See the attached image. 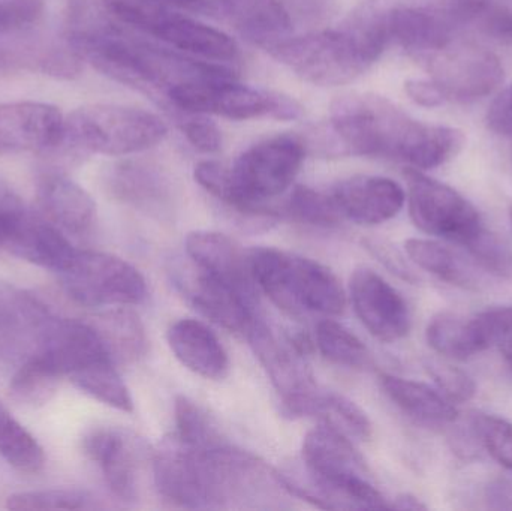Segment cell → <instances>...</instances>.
Wrapping results in <instances>:
<instances>
[{"label": "cell", "mask_w": 512, "mask_h": 511, "mask_svg": "<svg viewBox=\"0 0 512 511\" xmlns=\"http://www.w3.org/2000/svg\"><path fill=\"white\" fill-rule=\"evenodd\" d=\"M225 15H230L237 29L259 47L270 48L291 35V18L282 0H222Z\"/></svg>", "instance_id": "obj_28"}, {"label": "cell", "mask_w": 512, "mask_h": 511, "mask_svg": "<svg viewBox=\"0 0 512 511\" xmlns=\"http://www.w3.org/2000/svg\"><path fill=\"white\" fill-rule=\"evenodd\" d=\"M405 177L409 215L418 230L463 246L484 227L477 207L456 189L411 167Z\"/></svg>", "instance_id": "obj_11"}, {"label": "cell", "mask_w": 512, "mask_h": 511, "mask_svg": "<svg viewBox=\"0 0 512 511\" xmlns=\"http://www.w3.org/2000/svg\"><path fill=\"white\" fill-rule=\"evenodd\" d=\"M63 375L59 369L39 353L26 357L9 383V398L24 408L47 405L59 390Z\"/></svg>", "instance_id": "obj_30"}, {"label": "cell", "mask_w": 512, "mask_h": 511, "mask_svg": "<svg viewBox=\"0 0 512 511\" xmlns=\"http://www.w3.org/2000/svg\"><path fill=\"white\" fill-rule=\"evenodd\" d=\"M153 480L164 500L186 509H210L206 449L171 435L153 453Z\"/></svg>", "instance_id": "obj_14"}, {"label": "cell", "mask_w": 512, "mask_h": 511, "mask_svg": "<svg viewBox=\"0 0 512 511\" xmlns=\"http://www.w3.org/2000/svg\"><path fill=\"white\" fill-rule=\"evenodd\" d=\"M328 192L343 221L358 225L384 224L399 215L406 201L402 186L381 176L349 177Z\"/></svg>", "instance_id": "obj_20"}, {"label": "cell", "mask_w": 512, "mask_h": 511, "mask_svg": "<svg viewBox=\"0 0 512 511\" xmlns=\"http://www.w3.org/2000/svg\"><path fill=\"white\" fill-rule=\"evenodd\" d=\"M123 23L161 44L198 59L233 63L239 47L227 33L177 11L167 0H105Z\"/></svg>", "instance_id": "obj_8"}, {"label": "cell", "mask_w": 512, "mask_h": 511, "mask_svg": "<svg viewBox=\"0 0 512 511\" xmlns=\"http://www.w3.org/2000/svg\"><path fill=\"white\" fill-rule=\"evenodd\" d=\"M391 509L396 510H426V504L421 503L417 497L411 494H402L391 504Z\"/></svg>", "instance_id": "obj_50"}, {"label": "cell", "mask_w": 512, "mask_h": 511, "mask_svg": "<svg viewBox=\"0 0 512 511\" xmlns=\"http://www.w3.org/2000/svg\"><path fill=\"white\" fill-rule=\"evenodd\" d=\"M292 26H300L307 32L318 30L336 14L339 0H282Z\"/></svg>", "instance_id": "obj_43"}, {"label": "cell", "mask_w": 512, "mask_h": 511, "mask_svg": "<svg viewBox=\"0 0 512 511\" xmlns=\"http://www.w3.org/2000/svg\"><path fill=\"white\" fill-rule=\"evenodd\" d=\"M182 132L189 143L203 153H216L222 147V132L216 123L197 114V117H189L183 120Z\"/></svg>", "instance_id": "obj_44"}, {"label": "cell", "mask_w": 512, "mask_h": 511, "mask_svg": "<svg viewBox=\"0 0 512 511\" xmlns=\"http://www.w3.org/2000/svg\"><path fill=\"white\" fill-rule=\"evenodd\" d=\"M330 128L339 153L393 159L415 170L445 164L465 143L459 129L412 119L387 98L367 93L336 99Z\"/></svg>", "instance_id": "obj_2"}, {"label": "cell", "mask_w": 512, "mask_h": 511, "mask_svg": "<svg viewBox=\"0 0 512 511\" xmlns=\"http://www.w3.org/2000/svg\"><path fill=\"white\" fill-rule=\"evenodd\" d=\"M390 41V0H363L336 27L286 36L267 51L309 83L342 86L378 62Z\"/></svg>", "instance_id": "obj_3"}, {"label": "cell", "mask_w": 512, "mask_h": 511, "mask_svg": "<svg viewBox=\"0 0 512 511\" xmlns=\"http://www.w3.org/2000/svg\"><path fill=\"white\" fill-rule=\"evenodd\" d=\"M176 285L198 312L230 332L246 335L258 317L254 300L195 264L177 273Z\"/></svg>", "instance_id": "obj_18"}, {"label": "cell", "mask_w": 512, "mask_h": 511, "mask_svg": "<svg viewBox=\"0 0 512 511\" xmlns=\"http://www.w3.org/2000/svg\"><path fill=\"white\" fill-rule=\"evenodd\" d=\"M86 492L75 489H45V491L18 492L6 500V507L14 511L81 510L89 507Z\"/></svg>", "instance_id": "obj_40"}, {"label": "cell", "mask_w": 512, "mask_h": 511, "mask_svg": "<svg viewBox=\"0 0 512 511\" xmlns=\"http://www.w3.org/2000/svg\"><path fill=\"white\" fill-rule=\"evenodd\" d=\"M87 321L98 332L114 362H137L146 354V329L140 317L128 306H117Z\"/></svg>", "instance_id": "obj_29"}, {"label": "cell", "mask_w": 512, "mask_h": 511, "mask_svg": "<svg viewBox=\"0 0 512 511\" xmlns=\"http://www.w3.org/2000/svg\"><path fill=\"white\" fill-rule=\"evenodd\" d=\"M0 458L23 474H38L45 467V453L36 438L0 404Z\"/></svg>", "instance_id": "obj_33"}, {"label": "cell", "mask_w": 512, "mask_h": 511, "mask_svg": "<svg viewBox=\"0 0 512 511\" xmlns=\"http://www.w3.org/2000/svg\"><path fill=\"white\" fill-rule=\"evenodd\" d=\"M387 398L406 416L421 425L441 428L454 425L459 411L438 389L420 381L384 374L379 378Z\"/></svg>", "instance_id": "obj_26"}, {"label": "cell", "mask_w": 512, "mask_h": 511, "mask_svg": "<svg viewBox=\"0 0 512 511\" xmlns=\"http://www.w3.org/2000/svg\"><path fill=\"white\" fill-rule=\"evenodd\" d=\"M107 185L113 197L135 206H153L167 194L161 174L138 162H123L111 168Z\"/></svg>", "instance_id": "obj_31"}, {"label": "cell", "mask_w": 512, "mask_h": 511, "mask_svg": "<svg viewBox=\"0 0 512 511\" xmlns=\"http://www.w3.org/2000/svg\"><path fill=\"white\" fill-rule=\"evenodd\" d=\"M0 248L20 260L62 273L77 249L44 216H33L17 201L0 209Z\"/></svg>", "instance_id": "obj_13"}, {"label": "cell", "mask_w": 512, "mask_h": 511, "mask_svg": "<svg viewBox=\"0 0 512 511\" xmlns=\"http://www.w3.org/2000/svg\"><path fill=\"white\" fill-rule=\"evenodd\" d=\"M486 498L490 509L512 510V482L496 480L487 488Z\"/></svg>", "instance_id": "obj_47"}, {"label": "cell", "mask_w": 512, "mask_h": 511, "mask_svg": "<svg viewBox=\"0 0 512 511\" xmlns=\"http://www.w3.org/2000/svg\"><path fill=\"white\" fill-rule=\"evenodd\" d=\"M490 129L502 135H512V86L505 89L487 113Z\"/></svg>", "instance_id": "obj_45"}, {"label": "cell", "mask_w": 512, "mask_h": 511, "mask_svg": "<svg viewBox=\"0 0 512 511\" xmlns=\"http://www.w3.org/2000/svg\"><path fill=\"white\" fill-rule=\"evenodd\" d=\"M167 341L176 359L195 375L219 381L230 371V357L216 333L206 324L182 318L171 324Z\"/></svg>", "instance_id": "obj_23"}, {"label": "cell", "mask_w": 512, "mask_h": 511, "mask_svg": "<svg viewBox=\"0 0 512 511\" xmlns=\"http://www.w3.org/2000/svg\"><path fill=\"white\" fill-rule=\"evenodd\" d=\"M36 200L41 215L66 233L84 234L95 224V200L65 174L57 171L42 174Z\"/></svg>", "instance_id": "obj_22"}, {"label": "cell", "mask_w": 512, "mask_h": 511, "mask_svg": "<svg viewBox=\"0 0 512 511\" xmlns=\"http://www.w3.org/2000/svg\"><path fill=\"white\" fill-rule=\"evenodd\" d=\"M499 351H501L502 357H504L505 363H507L508 369L512 374V323L504 335H502L501 341L496 345Z\"/></svg>", "instance_id": "obj_51"}, {"label": "cell", "mask_w": 512, "mask_h": 511, "mask_svg": "<svg viewBox=\"0 0 512 511\" xmlns=\"http://www.w3.org/2000/svg\"><path fill=\"white\" fill-rule=\"evenodd\" d=\"M427 371L435 381L439 392L453 404H465V402L472 401L477 395V384H475L474 378L451 363L429 362Z\"/></svg>", "instance_id": "obj_41"}, {"label": "cell", "mask_w": 512, "mask_h": 511, "mask_svg": "<svg viewBox=\"0 0 512 511\" xmlns=\"http://www.w3.org/2000/svg\"><path fill=\"white\" fill-rule=\"evenodd\" d=\"M174 422V435L195 449H212L225 443L209 414L186 396H177L174 402Z\"/></svg>", "instance_id": "obj_36"}, {"label": "cell", "mask_w": 512, "mask_h": 511, "mask_svg": "<svg viewBox=\"0 0 512 511\" xmlns=\"http://www.w3.org/2000/svg\"><path fill=\"white\" fill-rule=\"evenodd\" d=\"M42 12V0H0V38L29 29Z\"/></svg>", "instance_id": "obj_42"}, {"label": "cell", "mask_w": 512, "mask_h": 511, "mask_svg": "<svg viewBox=\"0 0 512 511\" xmlns=\"http://www.w3.org/2000/svg\"><path fill=\"white\" fill-rule=\"evenodd\" d=\"M405 251L415 266L447 284L474 291L484 285L483 269L474 260L436 240H406Z\"/></svg>", "instance_id": "obj_27"}, {"label": "cell", "mask_w": 512, "mask_h": 511, "mask_svg": "<svg viewBox=\"0 0 512 511\" xmlns=\"http://www.w3.org/2000/svg\"><path fill=\"white\" fill-rule=\"evenodd\" d=\"M406 93L415 104L421 107L433 108L439 107L447 101L442 90L436 86L433 80H423V78H415V80L406 81Z\"/></svg>", "instance_id": "obj_46"}, {"label": "cell", "mask_w": 512, "mask_h": 511, "mask_svg": "<svg viewBox=\"0 0 512 511\" xmlns=\"http://www.w3.org/2000/svg\"><path fill=\"white\" fill-rule=\"evenodd\" d=\"M60 275L68 296L87 308L140 305L147 297L146 279L140 270L105 252L77 249Z\"/></svg>", "instance_id": "obj_10"}, {"label": "cell", "mask_w": 512, "mask_h": 511, "mask_svg": "<svg viewBox=\"0 0 512 511\" xmlns=\"http://www.w3.org/2000/svg\"><path fill=\"white\" fill-rule=\"evenodd\" d=\"M246 338L282 402L315 389L301 342L279 335L259 315L252 321Z\"/></svg>", "instance_id": "obj_17"}, {"label": "cell", "mask_w": 512, "mask_h": 511, "mask_svg": "<svg viewBox=\"0 0 512 511\" xmlns=\"http://www.w3.org/2000/svg\"><path fill=\"white\" fill-rule=\"evenodd\" d=\"M418 60L424 63L430 80L435 81L447 101H477L490 95L504 80V66L499 57L471 42L453 41Z\"/></svg>", "instance_id": "obj_12"}, {"label": "cell", "mask_w": 512, "mask_h": 511, "mask_svg": "<svg viewBox=\"0 0 512 511\" xmlns=\"http://www.w3.org/2000/svg\"><path fill=\"white\" fill-rule=\"evenodd\" d=\"M306 144L297 135L265 138L246 149L231 167L204 161L195 180L213 197L242 213H268L265 203L285 194L300 173Z\"/></svg>", "instance_id": "obj_5"}, {"label": "cell", "mask_w": 512, "mask_h": 511, "mask_svg": "<svg viewBox=\"0 0 512 511\" xmlns=\"http://www.w3.org/2000/svg\"><path fill=\"white\" fill-rule=\"evenodd\" d=\"M186 254L195 266L227 282L256 302V284L249 267L248 252L233 239L216 231H192L186 236Z\"/></svg>", "instance_id": "obj_21"}, {"label": "cell", "mask_w": 512, "mask_h": 511, "mask_svg": "<svg viewBox=\"0 0 512 511\" xmlns=\"http://www.w3.org/2000/svg\"><path fill=\"white\" fill-rule=\"evenodd\" d=\"M283 413L289 417H318L349 438L366 441L372 437V422L351 399L334 392L310 390L291 401L283 402Z\"/></svg>", "instance_id": "obj_25"}, {"label": "cell", "mask_w": 512, "mask_h": 511, "mask_svg": "<svg viewBox=\"0 0 512 511\" xmlns=\"http://www.w3.org/2000/svg\"><path fill=\"white\" fill-rule=\"evenodd\" d=\"M248 260L256 287L283 311L336 317L345 309L342 284L318 261L265 246L249 249Z\"/></svg>", "instance_id": "obj_6"}, {"label": "cell", "mask_w": 512, "mask_h": 511, "mask_svg": "<svg viewBox=\"0 0 512 511\" xmlns=\"http://www.w3.org/2000/svg\"><path fill=\"white\" fill-rule=\"evenodd\" d=\"M469 420L483 450L512 473V423L486 413H472Z\"/></svg>", "instance_id": "obj_39"}, {"label": "cell", "mask_w": 512, "mask_h": 511, "mask_svg": "<svg viewBox=\"0 0 512 511\" xmlns=\"http://www.w3.org/2000/svg\"><path fill=\"white\" fill-rule=\"evenodd\" d=\"M486 27L493 35L512 39V12L505 9H490L486 14Z\"/></svg>", "instance_id": "obj_48"}, {"label": "cell", "mask_w": 512, "mask_h": 511, "mask_svg": "<svg viewBox=\"0 0 512 511\" xmlns=\"http://www.w3.org/2000/svg\"><path fill=\"white\" fill-rule=\"evenodd\" d=\"M427 344L448 360L465 362L480 354L471 317L454 312H439L427 324Z\"/></svg>", "instance_id": "obj_32"}, {"label": "cell", "mask_w": 512, "mask_h": 511, "mask_svg": "<svg viewBox=\"0 0 512 511\" xmlns=\"http://www.w3.org/2000/svg\"><path fill=\"white\" fill-rule=\"evenodd\" d=\"M164 120L125 105H84L65 117L62 146L72 152L126 156L158 146L167 137Z\"/></svg>", "instance_id": "obj_7"}, {"label": "cell", "mask_w": 512, "mask_h": 511, "mask_svg": "<svg viewBox=\"0 0 512 511\" xmlns=\"http://www.w3.org/2000/svg\"><path fill=\"white\" fill-rule=\"evenodd\" d=\"M51 317L35 297L0 285V353L15 354L29 348L32 356Z\"/></svg>", "instance_id": "obj_24"}, {"label": "cell", "mask_w": 512, "mask_h": 511, "mask_svg": "<svg viewBox=\"0 0 512 511\" xmlns=\"http://www.w3.org/2000/svg\"><path fill=\"white\" fill-rule=\"evenodd\" d=\"M463 246L484 272L512 281V249L498 234L483 227Z\"/></svg>", "instance_id": "obj_38"}, {"label": "cell", "mask_w": 512, "mask_h": 511, "mask_svg": "<svg viewBox=\"0 0 512 511\" xmlns=\"http://www.w3.org/2000/svg\"><path fill=\"white\" fill-rule=\"evenodd\" d=\"M167 99L171 107L186 114H213L231 120H297L303 114V107L291 96L237 83L236 75L177 84L168 90Z\"/></svg>", "instance_id": "obj_9"}, {"label": "cell", "mask_w": 512, "mask_h": 511, "mask_svg": "<svg viewBox=\"0 0 512 511\" xmlns=\"http://www.w3.org/2000/svg\"><path fill=\"white\" fill-rule=\"evenodd\" d=\"M65 135V116L44 102L0 105V155L48 153L59 149Z\"/></svg>", "instance_id": "obj_16"}, {"label": "cell", "mask_w": 512, "mask_h": 511, "mask_svg": "<svg viewBox=\"0 0 512 511\" xmlns=\"http://www.w3.org/2000/svg\"><path fill=\"white\" fill-rule=\"evenodd\" d=\"M69 381L90 398L123 413L134 411V401L113 360H102L72 375Z\"/></svg>", "instance_id": "obj_34"}, {"label": "cell", "mask_w": 512, "mask_h": 511, "mask_svg": "<svg viewBox=\"0 0 512 511\" xmlns=\"http://www.w3.org/2000/svg\"><path fill=\"white\" fill-rule=\"evenodd\" d=\"M349 296L355 314L373 338L397 342L411 332L412 318L402 294L381 275L360 267L351 276Z\"/></svg>", "instance_id": "obj_15"}, {"label": "cell", "mask_w": 512, "mask_h": 511, "mask_svg": "<svg viewBox=\"0 0 512 511\" xmlns=\"http://www.w3.org/2000/svg\"><path fill=\"white\" fill-rule=\"evenodd\" d=\"M510 221H511V225H512V206L510 207Z\"/></svg>", "instance_id": "obj_52"}, {"label": "cell", "mask_w": 512, "mask_h": 511, "mask_svg": "<svg viewBox=\"0 0 512 511\" xmlns=\"http://www.w3.org/2000/svg\"><path fill=\"white\" fill-rule=\"evenodd\" d=\"M83 450L102 471L114 497L125 503L138 498L140 482V443L119 428L92 429L83 438Z\"/></svg>", "instance_id": "obj_19"}, {"label": "cell", "mask_w": 512, "mask_h": 511, "mask_svg": "<svg viewBox=\"0 0 512 511\" xmlns=\"http://www.w3.org/2000/svg\"><path fill=\"white\" fill-rule=\"evenodd\" d=\"M316 347L334 365L345 368H366L370 353L351 330L333 320H324L316 327Z\"/></svg>", "instance_id": "obj_35"}, {"label": "cell", "mask_w": 512, "mask_h": 511, "mask_svg": "<svg viewBox=\"0 0 512 511\" xmlns=\"http://www.w3.org/2000/svg\"><path fill=\"white\" fill-rule=\"evenodd\" d=\"M286 212L297 221L315 227H336L343 222L330 192L316 191L309 186H297L291 192Z\"/></svg>", "instance_id": "obj_37"}, {"label": "cell", "mask_w": 512, "mask_h": 511, "mask_svg": "<svg viewBox=\"0 0 512 511\" xmlns=\"http://www.w3.org/2000/svg\"><path fill=\"white\" fill-rule=\"evenodd\" d=\"M65 39L96 71L147 95L167 96L177 84L227 71L222 63L155 44L120 21L105 0H71L65 14Z\"/></svg>", "instance_id": "obj_1"}, {"label": "cell", "mask_w": 512, "mask_h": 511, "mask_svg": "<svg viewBox=\"0 0 512 511\" xmlns=\"http://www.w3.org/2000/svg\"><path fill=\"white\" fill-rule=\"evenodd\" d=\"M304 483L282 476L289 495L321 509L388 510L391 504L370 483L367 467L348 435L321 423L307 432L301 449Z\"/></svg>", "instance_id": "obj_4"}, {"label": "cell", "mask_w": 512, "mask_h": 511, "mask_svg": "<svg viewBox=\"0 0 512 511\" xmlns=\"http://www.w3.org/2000/svg\"><path fill=\"white\" fill-rule=\"evenodd\" d=\"M167 2L177 6V8L189 9V11L225 15L224 2L222 0H167Z\"/></svg>", "instance_id": "obj_49"}]
</instances>
